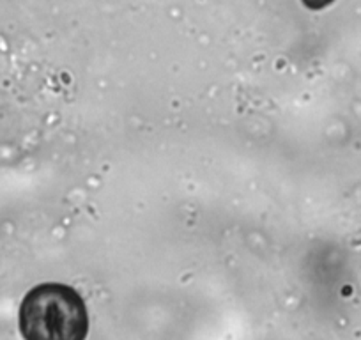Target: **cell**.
Segmentation results:
<instances>
[{
    "label": "cell",
    "instance_id": "6da1fadb",
    "mask_svg": "<svg viewBox=\"0 0 361 340\" xmlns=\"http://www.w3.org/2000/svg\"><path fill=\"white\" fill-rule=\"evenodd\" d=\"M20 332L25 340H85L89 315L80 294L64 284H41L20 307Z\"/></svg>",
    "mask_w": 361,
    "mask_h": 340
},
{
    "label": "cell",
    "instance_id": "7a4b0ae2",
    "mask_svg": "<svg viewBox=\"0 0 361 340\" xmlns=\"http://www.w3.org/2000/svg\"><path fill=\"white\" fill-rule=\"evenodd\" d=\"M333 0H303V4L310 9H322L331 4Z\"/></svg>",
    "mask_w": 361,
    "mask_h": 340
}]
</instances>
